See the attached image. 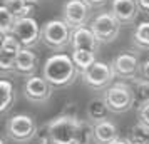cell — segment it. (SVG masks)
Returning a JSON list of instances; mask_svg holds the SVG:
<instances>
[{
    "label": "cell",
    "instance_id": "6da1fadb",
    "mask_svg": "<svg viewBox=\"0 0 149 144\" xmlns=\"http://www.w3.org/2000/svg\"><path fill=\"white\" fill-rule=\"evenodd\" d=\"M79 76H81V70L75 67L72 57L67 54L50 55L42 65V77L54 89H64L72 86Z\"/></svg>",
    "mask_w": 149,
    "mask_h": 144
},
{
    "label": "cell",
    "instance_id": "7a4b0ae2",
    "mask_svg": "<svg viewBox=\"0 0 149 144\" xmlns=\"http://www.w3.org/2000/svg\"><path fill=\"white\" fill-rule=\"evenodd\" d=\"M40 40L47 49L62 54V50L70 47L72 29L69 27L62 19L47 20L40 29Z\"/></svg>",
    "mask_w": 149,
    "mask_h": 144
},
{
    "label": "cell",
    "instance_id": "3957f363",
    "mask_svg": "<svg viewBox=\"0 0 149 144\" xmlns=\"http://www.w3.org/2000/svg\"><path fill=\"white\" fill-rule=\"evenodd\" d=\"M39 134V126L29 114H14L5 122V136L10 143L29 144Z\"/></svg>",
    "mask_w": 149,
    "mask_h": 144
},
{
    "label": "cell",
    "instance_id": "277c9868",
    "mask_svg": "<svg viewBox=\"0 0 149 144\" xmlns=\"http://www.w3.org/2000/svg\"><path fill=\"white\" fill-rule=\"evenodd\" d=\"M102 99L107 104L109 111L114 114H126L134 107V104H137L132 86L124 81L114 82L111 87H107L102 94Z\"/></svg>",
    "mask_w": 149,
    "mask_h": 144
},
{
    "label": "cell",
    "instance_id": "5b68a950",
    "mask_svg": "<svg viewBox=\"0 0 149 144\" xmlns=\"http://www.w3.org/2000/svg\"><path fill=\"white\" fill-rule=\"evenodd\" d=\"M77 121L65 114H59L57 117L47 122L50 144H75V132H77Z\"/></svg>",
    "mask_w": 149,
    "mask_h": 144
},
{
    "label": "cell",
    "instance_id": "8992f818",
    "mask_svg": "<svg viewBox=\"0 0 149 144\" xmlns=\"http://www.w3.org/2000/svg\"><path fill=\"white\" fill-rule=\"evenodd\" d=\"M114 70L111 67V64L97 61L94 62L87 70H84L81 74V79L84 86L92 90H106L114 84Z\"/></svg>",
    "mask_w": 149,
    "mask_h": 144
},
{
    "label": "cell",
    "instance_id": "52a82bcc",
    "mask_svg": "<svg viewBox=\"0 0 149 144\" xmlns=\"http://www.w3.org/2000/svg\"><path fill=\"white\" fill-rule=\"evenodd\" d=\"M91 14L92 8L84 0H67L62 5V20L72 30L87 27V24L91 25Z\"/></svg>",
    "mask_w": 149,
    "mask_h": 144
},
{
    "label": "cell",
    "instance_id": "ba28073f",
    "mask_svg": "<svg viewBox=\"0 0 149 144\" xmlns=\"http://www.w3.org/2000/svg\"><path fill=\"white\" fill-rule=\"evenodd\" d=\"M89 29L94 32L99 44H111L117 39L121 32V24L111 12H102L97 17H94Z\"/></svg>",
    "mask_w": 149,
    "mask_h": 144
},
{
    "label": "cell",
    "instance_id": "9c48e42d",
    "mask_svg": "<svg viewBox=\"0 0 149 144\" xmlns=\"http://www.w3.org/2000/svg\"><path fill=\"white\" fill-rule=\"evenodd\" d=\"M40 29L39 24L34 17H24V19H17L15 27L12 30V35L19 40L24 49H30L34 50L39 44H40Z\"/></svg>",
    "mask_w": 149,
    "mask_h": 144
},
{
    "label": "cell",
    "instance_id": "30bf717a",
    "mask_svg": "<svg viewBox=\"0 0 149 144\" xmlns=\"http://www.w3.org/2000/svg\"><path fill=\"white\" fill-rule=\"evenodd\" d=\"M52 90L54 87L44 79L42 76H34L29 77L22 84V94L32 104H45L52 97Z\"/></svg>",
    "mask_w": 149,
    "mask_h": 144
},
{
    "label": "cell",
    "instance_id": "8fae6325",
    "mask_svg": "<svg viewBox=\"0 0 149 144\" xmlns=\"http://www.w3.org/2000/svg\"><path fill=\"white\" fill-rule=\"evenodd\" d=\"M111 67L114 70L116 77H121V81H134L139 77L141 72V62L137 59V55L131 52H121L117 54L111 62Z\"/></svg>",
    "mask_w": 149,
    "mask_h": 144
},
{
    "label": "cell",
    "instance_id": "7c38bea8",
    "mask_svg": "<svg viewBox=\"0 0 149 144\" xmlns=\"http://www.w3.org/2000/svg\"><path fill=\"white\" fill-rule=\"evenodd\" d=\"M22 45L19 44V40L15 39L14 35H3L2 37V47H0V70L3 76L7 74H14V67H15V61L20 54Z\"/></svg>",
    "mask_w": 149,
    "mask_h": 144
},
{
    "label": "cell",
    "instance_id": "4fadbf2b",
    "mask_svg": "<svg viewBox=\"0 0 149 144\" xmlns=\"http://www.w3.org/2000/svg\"><path fill=\"white\" fill-rule=\"evenodd\" d=\"M111 14L119 20L121 25H131L137 20L141 8L137 5V0H112Z\"/></svg>",
    "mask_w": 149,
    "mask_h": 144
},
{
    "label": "cell",
    "instance_id": "5bb4252c",
    "mask_svg": "<svg viewBox=\"0 0 149 144\" xmlns=\"http://www.w3.org/2000/svg\"><path fill=\"white\" fill-rule=\"evenodd\" d=\"M37 69H39V57L34 50L30 49H22L17 61H15L14 74L20 77H34L37 76Z\"/></svg>",
    "mask_w": 149,
    "mask_h": 144
},
{
    "label": "cell",
    "instance_id": "9a60e30c",
    "mask_svg": "<svg viewBox=\"0 0 149 144\" xmlns=\"http://www.w3.org/2000/svg\"><path fill=\"white\" fill-rule=\"evenodd\" d=\"M99 40L94 35V32L89 27L75 29L72 30V40H70V49L72 50H87V52H97L99 50Z\"/></svg>",
    "mask_w": 149,
    "mask_h": 144
},
{
    "label": "cell",
    "instance_id": "2e32d148",
    "mask_svg": "<svg viewBox=\"0 0 149 144\" xmlns=\"http://www.w3.org/2000/svg\"><path fill=\"white\" fill-rule=\"evenodd\" d=\"M111 112L107 107V104L104 102L102 97H94L91 99L86 106V119L91 124H101L104 121H107V114Z\"/></svg>",
    "mask_w": 149,
    "mask_h": 144
},
{
    "label": "cell",
    "instance_id": "e0dca14e",
    "mask_svg": "<svg viewBox=\"0 0 149 144\" xmlns=\"http://www.w3.org/2000/svg\"><path fill=\"white\" fill-rule=\"evenodd\" d=\"M119 137L117 126L109 119L94 126V144H112Z\"/></svg>",
    "mask_w": 149,
    "mask_h": 144
},
{
    "label": "cell",
    "instance_id": "ac0fdd59",
    "mask_svg": "<svg viewBox=\"0 0 149 144\" xmlns=\"http://www.w3.org/2000/svg\"><path fill=\"white\" fill-rule=\"evenodd\" d=\"M2 5L7 7L15 19L30 17V14L34 12V7H35V3L29 2V0H3Z\"/></svg>",
    "mask_w": 149,
    "mask_h": 144
},
{
    "label": "cell",
    "instance_id": "d6986e66",
    "mask_svg": "<svg viewBox=\"0 0 149 144\" xmlns=\"http://www.w3.org/2000/svg\"><path fill=\"white\" fill-rule=\"evenodd\" d=\"M131 44L136 49L149 50V20L137 24L134 32L131 34Z\"/></svg>",
    "mask_w": 149,
    "mask_h": 144
},
{
    "label": "cell",
    "instance_id": "ffe728a7",
    "mask_svg": "<svg viewBox=\"0 0 149 144\" xmlns=\"http://www.w3.org/2000/svg\"><path fill=\"white\" fill-rule=\"evenodd\" d=\"M94 143V124H91L86 117H79L75 144H92Z\"/></svg>",
    "mask_w": 149,
    "mask_h": 144
},
{
    "label": "cell",
    "instance_id": "44dd1931",
    "mask_svg": "<svg viewBox=\"0 0 149 144\" xmlns=\"http://www.w3.org/2000/svg\"><path fill=\"white\" fill-rule=\"evenodd\" d=\"M0 90H2V104H0V112L5 116L10 107L14 106L15 102V89L14 84L7 81V79H2L0 81Z\"/></svg>",
    "mask_w": 149,
    "mask_h": 144
},
{
    "label": "cell",
    "instance_id": "7402d4cb",
    "mask_svg": "<svg viewBox=\"0 0 149 144\" xmlns=\"http://www.w3.org/2000/svg\"><path fill=\"white\" fill-rule=\"evenodd\" d=\"M70 57H72V61H74L75 67L81 70V74L84 72V70H87L94 62H97L95 61L94 52H87V50H72Z\"/></svg>",
    "mask_w": 149,
    "mask_h": 144
},
{
    "label": "cell",
    "instance_id": "603a6c76",
    "mask_svg": "<svg viewBox=\"0 0 149 144\" xmlns=\"http://www.w3.org/2000/svg\"><path fill=\"white\" fill-rule=\"evenodd\" d=\"M132 144H148L149 143V131L141 126L139 122H136L134 126L129 127V132L126 136Z\"/></svg>",
    "mask_w": 149,
    "mask_h": 144
},
{
    "label": "cell",
    "instance_id": "cb8c5ba5",
    "mask_svg": "<svg viewBox=\"0 0 149 144\" xmlns=\"http://www.w3.org/2000/svg\"><path fill=\"white\" fill-rule=\"evenodd\" d=\"M15 22H17V19L12 15V12L7 7L2 5L0 7V30H2V35L12 34V30L15 27Z\"/></svg>",
    "mask_w": 149,
    "mask_h": 144
},
{
    "label": "cell",
    "instance_id": "d4e9b609",
    "mask_svg": "<svg viewBox=\"0 0 149 144\" xmlns=\"http://www.w3.org/2000/svg\"><path fill=\"white\" fill-rule=\"evenodd\" d=\"M132 89H134V94H136V101H137V106L139 104H144V102H149V82L142 81V79H134L132 81Z\"/></svg>",
    "mask_w": 149,
    "mask_h": 144
},
{
    "label": "cell",
    "instance_id": "484cf974",
    "mask_svg": "<svg viewBox=\"0 0 149 144\" xmlns=\"http://www.w3.org/2000/svg\"><path fill=\"white\" fill-rule=\"evenodd\" d=\"M136 116H137V122L149 131V102L139 104L136 109Z\"/></svg>",
    "mask_w": 149,
    "mask_h": 144
},
{
    "label": "cell",
    "instance_id": "4316f807",
    "mask_svg": "<svg viewBox=\"0 0 149 144\" xmlns=\"http://www.w3.org/2000/svg\"><path fill=\"white\" fill-rule=\"evenodd\" d=\"M139 79H142V81L149 82V59H148V61H144V62L141 64V72H139Z\"/></svg>",
    "mask_w": 149,
    "mask_h": 144
},
{
    "label": "cell",
    "instance_id": "83f0119b",
    "mask_svg": "<svg viewBox=\"0 0 149 144\" xmlns=\"http://www.w3.org/2000/svg\"><path fill=\"white\" fill-rule=\"evenodd\" d=\"M86 3H87L91 8H101L104 5H107L109 2H112V0H84Z\"/></svg>",
    "mask_w": 149,
    "mask_h": 144
},
{
    "label": "cell",
    "instance_id": "f1b7e54d",
    "mask_svg": "<svg viewBox=\"0 0 149 144\" xmlns=\"http://www.w3.org/2000/svg\"><path fill=\"white\" fill-rule=\"evenodd\" d=\"M137 5L141 8V12L149 14V0H137Z\"/></svg>",
    "mask_w": 149,
    "mask_h": 144
},
{
    "label": "cell",
    "instance_id": "f546056e",
    "mask_svg": "<svg viewBox=\"0 0 149 144\" xmlns=\"http://www.w3.org/2000/svg\"><path fill=\"white\" fill-rule=\"evenodd\" d=\"M112 144H132V143H131L127 137L124 136V137H119V139H116V141H114Z\"/></svg>",
    "mask_w": 149,
    "mask_h": 144
},
{
    "label": "cell",
    "instance_id": "4dcf8cb0",
    "mask_svg": "<svg viewBox=\"0 0 149 144\" xmlns=\"http://www.w3.org/2000/svg\"><path fill=\"white\" fill-rule=\"evenodd\" d=\"M8 143V139H7V136H3L2 137V144H7Z\"/></svg>",
    "mask_w": 149,
    "mask_h": 144
},
{
    "label": "cell",
    "instance_id": "1f68e13d",
    "mask_svg": "<svg viewBox=\"0 0 149 144\" xmlns=\"http://www.w3.org/2000/svg\"><path fill=\"white\" fill-rule=\"evenodd\" d=\"M29 2H32V3H39L40 0H29Z\"/></svg>",
    "mask_w": 149,
    "mask_h": 144
},
{
    "label": "cell",
    "instance_id": "d6a6232c",
    "mask_svg": "<svg viewBox=\"0 0 149 144\" xmlns=\"http://www.w3.org/2000/svg\"><path fill=\"white\" fill-rule=\"evenodd\" d=\"M148 144H149V143H148Z\"/></svg>",
    "mask_w": 149,
    "mask_h": 144
}]
</instances>
